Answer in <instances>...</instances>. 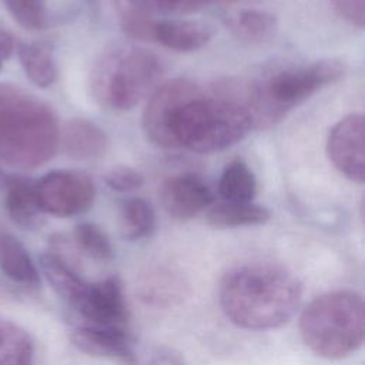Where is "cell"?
I'll return each instance as SVG.
<instances>
[{
    "label": "cell",
    "mask_w": 365,
    "mask_h": 365,
    "mask_svg": "<svg viewBox=\"0 0 365 365\" xmlns=\"http://www.w3.org/2000/svg\"><path fill=\"white\" fill-rule=\"evenodd\" d=\"M302 285L287 268L250 262L228 269L218 299L225 317L248 331H267L287 324L299 308Z\"/></svg>",
    "instance_id": "1"
},
{
    "label": "cell",
    "mask_w": 365,
    "mask_h": 365,
    "mask_svg": "<svg viewBox=\"0 0 365 365\" xmlns=\"http://www.w3.org/2000/svg\"><path fill=\"white\" fill-rule=\"evenodd\" d=\"M58 137L57 117L46 103L0 83V163L36 168L56 154Z\"/></svg>",
    "instance_id": "2"
},
{
    "label": "cell",
    "mask_w": 365,
    "mask_h": 365,
    "mask_svg": "<svg viewBox=\"0 0 365 365\" xmlns=\"http://www.w3.org/2000/svg\"><path fill=\"white\" fill-rule=\"evenodd\" d=\"M299 334L307 348L321 358L341 359L354 354L365 336L362 297L348 289L317 297L301 312Z\"/></svg>",
    "instance_id": "3"
},
{
    "label": "cell",
    "mask_w": 365,
    "mask_h": 365,
    "mask_svg": "<svg viewBox=\"0 0 365 365\" xmlns=\"http://www.w3.org/2000/svg\"><path fill=\"white\" fill-rule=\"evenodd\" d=\"M345 70L341 60L328 58L278 71L250 86L242 106L252 125H271L318 90L341 80Z\"/></svg>",
    "instance_id": "4"
},
{
    "label": "cell",
    "mask_w": 365,
    "mask_h": 365,
    "mask_svg": "<svg viewBox=\"0 0 365 365\" xmlns=\"http://www.w3.org/2000/svg\"><path fill=\"white\" fill-rule=\"evenodd\" d=\"M252 127L251 115L240 101L198 96L178 111L173 133L178 147L208 154L241 141Z\"/></svg>",
    "instance_id": "5"
},
{
    "label": "cell",
    "mask_w": 365,
    "mask_h": 365,
    "mask_svg": "<svg viewBox=\"0 0 365 365\" xmlns=\"http://www.w3.org/2000/svg\"><path fill=\"white\" fill-rule=\"evenodd\" d=\"M161 74L157 56L135 46H118L101 54L93 67L91 93L107 108L130 110L148 94Z\"/></svg>",
    "instance_id": "6"
},
{
    "label": "cell",
    "mask_w": 365,
    "mask_h": 365,
    "mask_svg": "<svg viewBox=\"0 0 365 365\" xmlns=\"http://www.w3.org/2000/svg\"><path fill=\"white\" fill-rule=\"evenodd\" d=\"M201 96L195 83L187 78H173L158 86L151 94L141 118L143 131L153 144L163 148L178 147L173 124L178 111Z\"/></svg>",
    "instance_id": "7"
},
{
    "label": "cell",
    "mask_w": 365,
    "mask_h": 365,
    "mask_svg": "<svg viewBox=\"0 0 365 365\" xmlns=\"http://www.w3.org/2000/svg\"><path fill=\"white\" fill-rule=\"evenodd\" d=\"M36 188L43 212L60 218L86 212L96 198L93 180L74 170L50 171L36 181Z\"/></svg>",
    "instance_id": "8"
},
{
    "label": "cell",
    "mask_w": 365,
    "mask_h": 365,
    "mask_svg": "<svg viewBox=\"0 0 365 365\" xmlns=\"http://www.w3.org/2000/svg\"><path fill=\"white\" fill-rule=\"evenodd\" d=\"M327 154L334 167L348 180L362 184L365 180V123L362 114L341 118L329 131Z\"/></svg>",
    "instance_id": "9"
},
{
    "label": "cell",
    "mask_w": 365,
    "mask_h": 365,
    "mask_svg": "<svg viewBox=\"0 0 365 365\" xmlns=\"http://www.w3.org/2000/svg\"><path fill=\"white\" fill-rule=\"evenodd\" d=\"M91 325L124 328L128 321V308L123 284L117 275L87 285L84 294L74 305Z\"/></svg>",
    "instance_id": "10"
},
{
    "label": "cell",
    "mask_w": 365,
    "mask_h": 365,
    "mask_svg": "<svg viewBox=\"0 0 365 365\" xmlns=\"http://www.w3.org/2000/svg\"><path fill=\"white\" fill-rule=\"evenodd\" d=\"M163 208L175 220H191L214 202V192L195 174L167 178L160 188Z\"/></svg>",
    "instance_id": "11"
},
{
    "label": "cell",
    "mask_w": 365,
    "mask_h": 365,
    "mask_svg": "<svg viewBox=\"0 0 365 365\" xmlns=\"http://www.w3.org/2000/svg\"><path fill=\"white\" fill-rule=\"evenodd\" d=\"M73 345L91 356L115 358L127 364L134 352L135 344L124 328L83 325L71 331Z\"/></svg>",
    "instance_id": "12"
},
{
    "label": "cell",
    "mask_w": 365,
    "mask_h": 365,
    "mask_svg": "<svg viewBox=\"0 0 365 365\" xmlns=\"http://www.w3.org/2000/svg\"><path fill=\"white\" fill-rule=\"evenodd\" d=\"M4 207L10 220L23 230H34L43 221L36 181L24 175H10L4 181Z\"/></svg>",
    "instance_id": "13"
},
{
    "label": "cell",
    "mask_w": 365,
    "mask_h": 365,
    "mask_svg": "<svg viewBox=\"0 0 365 365\" xmlns=\"http://www.w3.org/2000/svg\"><path fill=\"white\" fill-rule=\"evenodd\" d=\"M58 143L68 158L84 161L96 160L106 154L108 137L103 128L86 118H74L64 124Z\"/></svg>",
    "instance_id": "14"
},
{
    "label": "cell",
    "mask_w": 365,
    "mask_h": 365,
    "mask_svg": "<svg viewBox=\"0 0 365 365\" xmlns=\"http://www.w3.org/2000/svg\"><path fill=\"white\" fill-rule=\"evenodd\" d=\"M138 297L150 307L170 308L181 304L188 294L185 278L171 268H153L138 281Z\"/></svg>",
    "instance_id": "15"
},
{
    "label": "cell",
    "mask_w": 365,
    "mask_h": 365,
    "mask_svg": "<svg viewBox=\"0 0 365 365\" xmlns=\"http://www.w3.org/2000/svg\"><path fill=\"white\" fill-rule=\"evenodd\" d=\"M214 33L211 24L198 20H161L155 21L154 41L178 53H191L210 43Z\"/></svg>",
    "instance_id": "16"
},
{
    "label": "cell",
    "mask_w": 365,
    "mask_h": 365,
    "mask_svg": "<svg viewBox=\"0 0 365 365\" xmlns=\"http://www.w3.org/2000/svg\"><path fill=\"white\" fill-rule=\"evenodd\" d=\"M40 269L51 288L71 307H74L84 294L88 282L77 272L70 259L57 250L40 255Z\"/></svg>",
    "instance_id": "17"
},
{
    "label": "cell",
    "mask_w": 365,
    "mask_h": 365,
    "mask_svg": "<svg viewBox=\"0 0 365 365\" xmlns=\"http://www.w3.org/2000/svg\"><path fill=\"white\" fill-rule=\"evenodd\" d=\"M0 271L13 282L37 288L40 272L26 247L7 230L0 225Z\"/></svg>",
    "instance_id": "18"
},
{
    "label": "cell",
    "mask_w": 365,
    "mask_h": 365,
    "mask_svg": "<svg viewBox=\"0 0 365 365\" xmlns=\"http://www.w3.org/2000/svg\"><path fill=\"white\" fill-rule=\"evenodd\" d=\"M19 60L27 78L37 87H50L57 77L53 46L48 41L20 43Z\"/></svg>",
    "instance_id": "19"
},
{
    "label": "cell",
    "mask_w": 365,
    "mask_h": 365,
    "mask_svg": "<svg viewBox=\"0 0 365 365\" xmlns=\"http://www.w3.org/2000/svg\"><path fill=\"white\" fill-rule=\"evenodd\" d=\"M269 220V211L251 201L247 202H232L224 201L207 212V222L218 230L238 228L259 225Z\"/></svg>",
    "instance_id": "20"
},
{
    "label": "cell",
    "mask_w": 365,
    "mask_h": 365,
    "mask_svg": "<svg viewBox=\"0 0 365 365\" xmlns=\"http://www.w3.org/2000/svg\"><path fill=\"white\" fill-rule=\"evenodd\" d=\"M118 227L121 237L128 241H138L151 235L155 228L153 205L138 197L123 200L118 208Z\"/></svg>",
    "instance_id": "21"
},
{
    "label": "cell",
    "mask_w": 365,
    "mask_h": 365,
    "mask_svg": "<svg viewBox=\"0 0 365 365\" xmlns=\"http://www.w3.org/2000/svg\"><path fill=\"white\" fill-rule=\"evenodd\" d=\"M33 341L19 324L0 318V365H31Z\"/></svg>",
    "instance_id": "22"
},
{
    "label": "cell",
    "mask_w": 365,
    "mask_h": 365,
    "mask_svg": "<svg viewBox=\"0 0 365 365\" xmlns=\"http://www.w3.org/2000/svg\"><path fill=\"white\" fill-rule=\"evenodd\" d=\"M218 192L224 201L232 202H247L255 197V175L241 158L225 165L218 181Z\"/></svg>",
    "instance_id": "23"
},
{
    "label": "cell",
    "mask_w": 365,
    "mask_h": 365,
    "mask_svg": "<svg viewBox=\"0 0 365 365\" xmlns=\"http://www.w3.org/2000/svg\"><path fill=\"white\" fill-rule=\"evenodd\" d=\"M231 30L241 38L259 41L267 38L277 27V17L262 10H240L230 17Z\"/></svg>",
    "instance_id": "24"
},
{
    "label": "cell",
    "mask_w": 365,
    "mask_h": 365,
    "mask_svg": "<svg viewBox=\"0 0 365 365\" xmlns=\"http://www.w3.org/2000/svg\"><path fill=\"white\" fill-rule=\"evenodd\" d=\"M76 247L88 258L97 262H108L114 257V250L108 235L93 222H80L74 228Z\"/></svg>",
    "instance_id": "25"
},
{
    "label": "cell",
    "mask_w": 365,
    "mask_h": 365,
    "mask_svg": "<svg viewBox=\"0 0 365 365\" xmlns=\"http://www.w3.org/2000/svg\"><path fill=\"white\" fill-rule=\"evenodd\" d=\"M13 19L27 30H41L47 24L44 0H3Z\"/></svg>",
    "instance_id": "26"
},
{
    "label": "cell",
    "mask_w": 365,
    "mask_h": 365,
    "mask_svg": "<svg viewBox=\"0 0 365 365\" xmlns=\"http://www.w3.org/2000/svg\"><path fill=\"white\" fill-rule=\"evenodd\" d=\"M135 10L145 14H184L218 0H128Z\"/></svg>",
    "instance_id": "27"
},
{
    "label": "cell",
    "mask_w": 365,
    "mask_h": 365,
    "mask_svg": "<svg viewBox=\"0 0 365 365\" xmlns=\"http://www.w3.org/2000/svg\"><path fill=\"white\" fill-rule=\"evenodd\" d=\"M125 365H185V361L171 348L151 346L143 351L134 348V352Z\"/></svg>",
    "instance_id": "28"
},
{
    "label": "cell",
    "mask_w": 365,
    "mask_h": 365,
    "mask_svg": "<svg viewBox=\"0 0 365 365\" xmlns=\"http://www.w3.org/2000/svg\"><path fill=\"white\" fill-rule=\"evenodd\" d=\"M155 21L157 20L151 19L150 14L141 13L138 10H133L123 14L121 29L131 38L143 40V41H154Z\"/></svg>",
    "instance_id": "29"
},
{
    "label": "cell",
    "mask_w": 365,
    "mask_h": 365,
    "mask_svg": "<svg viewBox=\"0 0 365 365\" xmlns=\"http://www.w3.org/2000/svg\"><path fill=\"white\" fill-rule=\"evenodd\" d=\"M104 182L113 191L130 192V191L138 190L143 185L144 177L140 171H137L131 167L118 165V167L111 168L104 175Z\"/></svg>",
    "instance_id": "30"
},
{
    "label": "cell",
    "mask_w": 365,
    "mask_h": 365,
    "mask_svg": "<svg viewBox=\"0 0 365 365\" xmlns=\"http://www.w3.org/2000/svg\"><path fill=\"white\" fill-rule=\"evenodd\" d=\"M338 14L349 24L362 29L365 26V0H331Z\"/></svg>",
    "instance_id": "31"
},
{
    "label": "cell",
    "mask_w": 365,
    "mask_h": 365,
    "mask_svg": "<svg viewBox=\"0 0 365 365\" xmlns=\"http://www.w3.org/2000/svg\"><path fill=\"white\" fill-rule=\"evenodd\" d=\"M13 50H14V40L11 34L0 29V70L3 66V60L9 58Z\"/></svg>",
    "instance_id": "32"
},
{
    "label": "cell",
    "mask_w": 365,
    "mask_h": 365,
    "mask_svg": "<svg viewBox=\"0 0 365 365\" xmlns=\"http://www.w3.org/2000/svg\"><path fill=\"white\" fill-rule=\"evenodd\" d=\"M4 178H6V175H4V173H3V170H1V167H0V182H3Z\"/></svg>",
    "instance_id": "33"
}]
</instances>
